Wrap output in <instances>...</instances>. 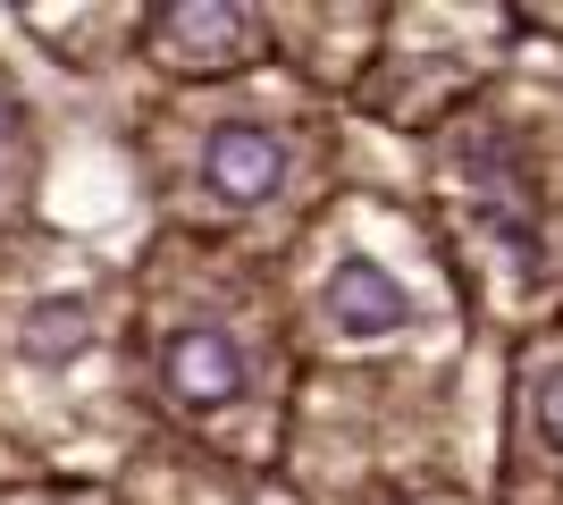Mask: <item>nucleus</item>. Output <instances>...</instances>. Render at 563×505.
I'll return each mask as SVG.
<instances>
[{
    "mask_svg": "<svg viewBox=\"0 0 563 505\" xmlns=\"http://www.w3.org/2000/svg\"><path fill=\"white\" fill-rule=\"evenodd\" d=\"M161 380H168L177 405H219V396L244 387V354H235L219 329L186 320V329H168V345H161Z\"/></svg>",
    "mask_w": 563,
    "mask_h": 505,
    "instance_id": "nucleus-1",
    "label": "nucleus"
},
{
    "mask_svg": "<svg viewBox=\"0 0 563 505\" xmlns=\"http://www.w3.org/2000/svg\"><path fill=\"white\" fill-rule=\"evenodd\" d=\"M202 177H211V194H228V202H269L286 177V152L269 127H219L211 152H202Z\"/></svg>",
    "mask_w": 563,
    "mask_h": 505,
    "instance_id": "nucleus-2",
    "label": "nucleus"
},
{
    "mask_svg": "<svg viewBox=\"0 0 563 505\" xmlns=\"http://www.w3.org/2000/svg\"><path fill=\"white\" fill-rule=\"evenodd\" d=\"M152 43H168V59H186V68H219V59H244L253 18L244 9H211V0H186V9L152 18Z\"/></svg>",
    "mask_w": 563,
    "mask_h": 505,
    "instance_id": "nucleus-3",
    "label": "nucleus"
},
{
    "mask_svg": "<svg viewBox=\"0 0 563 505\" xmlns=\"http://www.w3.org/2000/svg\"><path fill=\"white\" fill-rule=\"evenodd\" d=\"M329 320L336 329H353V337H387V329H404L412 320V295L387 278L378 262H336V278H329Z\"/></svg>",
    "mask_w": 563,
    "mask_h": 505,
    "instance_id": "nucleus-4",
    "label": "nucleus"
},
{
    "mask_svg": "<svg viewBox=\"0 0 563 505\" xmlns=\"http://www.w3.org/2000/svg\"><path fill=\"white\" fill-rule=\"evenodd\" d=\"M76 337H85L76 304H43V312H34V329H25V345H34L43 362H59V354H76Z\"/></svg>",
    "mask_w": 563,
    "mask_h": 505,
    "instance_id": "nucleus-5",
    "label": "nucleus"
},
{
    "mask_svg": "<svg viewBox=\"0 0 563 505\" xmlns=\"http://www.w3.org/2000/svg\"><path fill=\"white\" fill-rule=\"evenodd\" d=\"M539 430L563 447V380H547V387H539Z\"/></svg>",
    "mask_w": 563,
    "mask_h": 505,
    "instance_id": "nucleus-6",
    "label": "nucleus"
}]
</instances>
